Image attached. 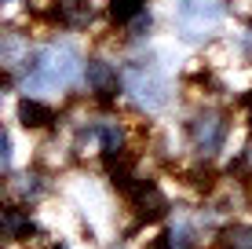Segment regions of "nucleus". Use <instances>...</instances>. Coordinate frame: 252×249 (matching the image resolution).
Segmentation results:
<instances>
[{"label": "nucleus", "mask_w": 252, "mask_h": 249, "mask_svg": "<svg viewBox=\"0 0 252 249\" xmlns=\"http://www.w3.org/2000/svg\"><path fill=\"white\" fill-rule=\"evenodd\" d=\"M81 73V59L69 44H51L30 55V63L22 66V84L26 92H44V88H66L73 84V77Z\"/></svg>", "instance_id": "obj_1"}, {"label": "nucleus", "mask_w": 252, "mask_h": 249, "mask_svg": "<svg viewBox=\"0 0 252 249\" xmlns=\"http://www.w3.org/2000/svg\"><path fill=\"white\" fill-rule=\"evenodd\" d=\"M125 92L135 99V107H143V110H161L164 103H168V81L154 70V66H146V63H139V66H128L125 70Z\"/></svg>", "instance_id": "obj_2"}, {"label": "nucleus", "mask_w": 252, "mask_h": 249, "mask_svg": "<svg viewBox=\"0 0 252 249\" xmlns=\"http://www.w3.org/2000/svg\"><path fill=\"white\" fill-rule=\"evenodd\" d=\"M223 19V0H179L176 4V22L187 40H201L220 26Z\"/></svg>", "instance_id": "obj_3"}, {"label": "nucleus", "mask_w": 252, "mask_h": 249, "mask_svg": "<svg viewBox=\"0 0 252 249\" xmlns=\"http://www.w3.org/2000/svg\"><path fill=\"white\" fill-rule=\"evenodd\" d=\"M227 140V121H223L220 110H201L190 121V147H194L201 158H216Z\"/></svg>", "instance_id": "obj_4"}, {"label": "nucleus", "mask_w": 252, "mask_h": 249, "mask_svg": "<svg viewBox=\"0 0 252 249\" xmlns=\"http://www.w3.org/2000/svg\"><path fill=\"white\" fill-rule=\"evenodd\" d=\"M84 81H88V88L95 92V96L106 99V96H114V92H117L121 77H117V70L106 63V59H88V63H84Z\"/></svg>", "instance_id": "obj_5"}, {"label": "nucleus", "mask_w": 252, "mask_h": 249, "mask_svg": "<svg viewBox=\"0 0 252 249\" xmlns=\"http://www.w3.org/2000/svg\"><path fill=\"white\" fill-rule=\"evenodd\" d=\"M0 63H4L7 73H19V66L30 63V40H26L22 33L7 30L4 40H0Z\"/></svg>", "instance_id": "obj_6"}, {"label": "nucleus", "mask_w": 252, "mask_h": 249, "mask_svg": "<svg viewBox=\"0 0 252 249\" xmlns=\"http://www.w3.org/2000/svg\"><path fill=\"white\" fill-rule=\"evenodd\" d=\"M132 198H135V209L143 213V216H150V220H158V216L168 213V198H164L154 183H139L132 191Z\"/></svg>", "instance_id": "obj_7"}, {"label": "nucleus", "mask_w": 252, "mask_h": 249, "mask_svg": "<svg viewBox=\"0 0 252 249\" xmlns=\"http://www.w3.org/2000/svg\"><path fill=\"white\" fill-rule=\"evenodd\" d=\"M19 121L26 128H44L55 121V110L48 107V103H40V99H22L19 103Z\"/></svg>", "instance_id": "obj_8"}, {"label": "nucleus", "mask_w": 252, "mask_h": 249, "mask_svg": "<svg viewBox=\"0 0 252 249\" xmlns=\"http://www.w3.org/2000/svg\"><path fill=\"white\" fill-rule=\"evenodd\" d=\"M30 231H33L30 216H26L22 209H15V205H7V209H4V235L7 238H26Z\"/></svg>", "instance_id": "obj_9"}, {"label": "nucleus", "mask_w": 252, "mask_h": 249, "mask_svg": "<svg viewBox=\"0 0 252 249\" xmlns=\"http://www.w3.org/2000/svg\"><path fill=\"white\" fill-rule=\"evenodd\" d=\"M146 0H110V19L114 22H132V19H139V15L146 11Z\"/></svg>", "instance_id": "obj_10"}, {"label": "nucleus", "mask_w": 252, "mask_h": 249, "mask_svg": "<svg viewBox=\"0 0 252 249\" xmlns=\"http://www.w3.org/2000/svg\"><path fill=\"white\" fill-rule=\"evenodd\" d=\"M223 249H252V227L249 224H238L223 235Z\"/></svg>", "instance_id": "obj_11"}, {"label": "nucleus", "mask_w": 252, "mask_h": 249, "mask_svg": "<svg viewBox=\"0 0 252 249\" xmlns=\"http://www.w3.org/2000/svg\"><path fill=\"white\" fill-rule=\"evenodd\" d=\"M164 238H168V246H172V249H194V231H190L187 224L172 227V231H168Z\"/></svg>", "instance_id": "obj_12"}, {"label": "nucleus", "mask_w": 252, "mask_h": 249, "mask_svg": "<svg viewBox=\"0 0 252 249\" xmlns=\"http://www.w3.org/2000/svg\"><path fill=\"white\" fill-rule=\"evenodd\" d=\"M15 187H19L22 198H37L40 194V179L37 176H22V183H15Z\"/></svg>", "instance_id": "obj_13"}, {"label": "nucleus", "mask_w": 252, "mask_h": 249, "mask_svg": "<svg viewBox=\"0 0 252 249\" xmlns=\"http://www.w3.org/2000/svg\"><path fill=\"white\" fill-rule=\"evenodd\" d=\"M241 161H245V169L252 173V140H249V147H245V154H241Z\"/></svg>", "instance_id": "obj_14"}, {"label": "nucleus", "mask_w": 252, "mask_h": 249, "mask_svg": "<svg viewBox=\"0 0 252 249\" xmlns=\"http://www.w3.org/2000/svg\"><path fill=\"white\" fill-rule=\"evenodd\" d=\"M146 249H172V246H168V238H158V242H150Z\"/></svg>", "instance_id": "obj_15"}, {"label": "nucleus", "mask_w": 252, "mask_h": 249, "mask_svg": "<svg viewBox=\"0 0 252 249\" xmlns=\"http://www.w3.org/2000/svg\"><path fill=\"white\" fill-rule=\"evenodd\" d=\"M249 121H252V99H249Z\"/></svg>", "instance_id": "obj_16"}]
</instances>
